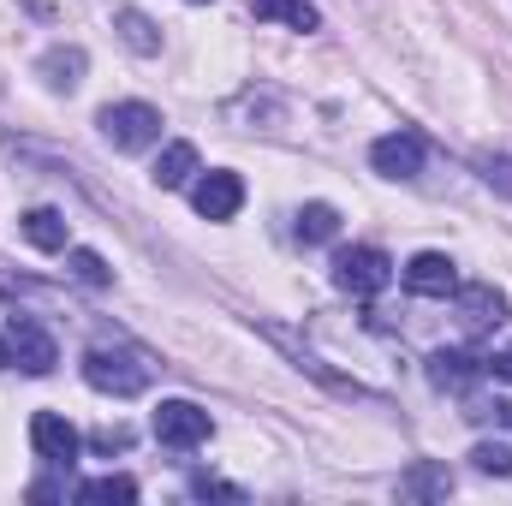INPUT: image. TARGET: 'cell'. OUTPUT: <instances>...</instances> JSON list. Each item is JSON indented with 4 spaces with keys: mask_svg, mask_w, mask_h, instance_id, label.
<instances>
[{
    "mask_svg": "<svg viewBox=\"0 0 512 506\" xmlns=\"http://www.w3.org/2000/svg\"><path fill=\"white\" fill-rule=\"evenodd\" d=\"M405 286H411L417 298H453V292H459V268H453V256L423 251V256L405 262Z\"/></svg>",
    "mask_w": 512,
    "mask_h": 506,
    "instance_id": "7",
    "label": "cell"
},
{
    "mask_svg": "<svg viewBox=\"0 0 512 506\" xmlns=\"http://www.w3.org/2000/svg\"><path fill=\"white\" fill-rule=\"evenodd\" d=\"M292 233H298L304 245H328V239L340 233V209H334V203H304V209H298V227H292Z\"/></svg>",
    "mask_w": 512,
    "mask_h": 506,
    "instance_id": "15",
    "label": "cell"
},
{
    "mask_svg": "<svg viewBox=\"0 0 512 506\" xmlns=\"http://www.w3.org/2000/svg\"><path fill=\"white\" fill-rule=\"evenodd\" d=\"M399 495H405V501H447V495H453V471H447V465H411V471L399 477Z\"/></svg>",
    "mask_w": 512,
    "mask_h": 506,
    "instance_id": "13",
    "label": "cell"
},
{
    "mask_svg": "<svg viewBox=\"0 0 512 506\" xmlns=\"http://www.w3.org/2000/svg\"><path fill=\"white\" fill-rule=\"evenodd\" d=\"M114 24H120V36H126V48H137V54H155V48H161V36H155V24H149V18H143V12H120V18H114Z\"/></svg>",
    "mask_w": 512,
    "mask_h": 506,
    "instance_id": "19",
    "label": "cell"
},
{
    "mask_svg": "<svg viewBox=\"0 0 512 506\" xmlns=\"http://www.w3.org/2000/svg\"><path fill=\"white\" fill-rule=\"evenodd\" d=\"M84 381L96 393H114V399H131L149 387V364L143 352H126V346H90L84 352Z\"/></svg>",
    "mask_w": 512,
    "mask_h": 506,
    "instance_id": "1",
    "label": "cell"
},
{
    "mask_svg": "<svg viewBox=\"0 0 512 506\" xmlns=\"http://www.w3.org/2000/svg\"><path fill=\"white\" fill-rule=\"evenodd\" d=\"M42 72H48L54 90H72V84L84 78V48H54V54H42Z\"/></svg>",
    "mask_w": 512,
    "mask_h": 506,
    "instance_id": "17",
    "label": "cell"
},
{
    "mask_svg": "<svg viewBox=\"0 0 512 506\" xmlns=\"http://www.w3.org/2000/svg\"><path fill=\"white\" fill-rule=\"evenodd\" d=\"M191 495H203V501H209V495H221V501H245L239 489H227V483H215V477H197V483H191Z\"/></svg>",
    "mask_w": 512,
    "mask_h": 506,
    "instance_id": "23",
    "label": "cell"
},
{
    "mask_svg": "<svg viewBox=\"0 0 512 506\" xmlns=\"http://www.w3.org/2000/svg\"><path fill=\"white\" fill-rule=\"evenodd\" d=\"M6 352H12V364L24 376H48L60 364V352H54V340H48V328L36 316H12L6 322Z\"/></svg>",
    "mask_w": 512,
    "mask_h": 506,
    "instance_id": "4",
    "label": "cell"
},
{
    "mask_svg": "<svg viewBox=\"0 0 512 506\" xmlns=\"http://www.w3.org/2000/svg\"><path fill=\"white\" fill-rule=\"evenodd\" d=\"M78 501L84 506H108V501H137V483H131V477H96V483H84V489H78Z\"/></svg>",
    "mask_w": 512,
    "mask_h": 506,
    "instance_id": "18",
    "label": "cell"
},
{
    "mask_svg": "<svg viewBox=\"0 0 512 506\" xmlns=\"http://www.w3.org/2000/svg\"><path fill=\"white\" fill-rule=\"evenodd\" d=\"M471 459H477V471H489V477H512V447L507 441H483V447H471Z\"/></svg>",
    "mask_w": 512,
    "mask_h": 506,
    "instance_id": "21",
    "label": "cell"
},
{
    "mask_svg": "<svg viewBox=\"0 0 512 506\" xmlns=\"http://www.w3.org/2000/svg\"><path fill=\"white\" fill-rule=\"evenodd\" d=\"M155 441L161 447H203L209 441V411L191 399H161L155 411Z\"/></svg>",
    "mask_w": 512,
    "mask_h": 506,
    "instance_id": "5",
    "label": "cell"
},
{
    "mask_svg": "<svg viewBox=\"0 0 512 506\" xmlns=\"http://www.w3.org/2000/svg\"><path fill=\"white\" fill-rule=\"evenodd\" d=\"M131 435L126 429H102V435H96V447H102V453H114V447H126Z\"/></svg>",
    "mask_w": 512,
    "mask_h": 506,
    "instance_id": "24",
    "label": "cell"
},
{
    "mask_svg": "<svg viewBox=\"0 0 512 506\" xmlns=\"http://www.w3.org/2000/svg\"><path fill=\"white\" fill-rule=\"evenodd\" d=\"M489 370H495L501 381H512V346H507V352H495V358H489Z\"/></svg>",
    "mask_w": 512,
    "mask_h": 506,
    "instance_id": "25",
    "label": "cell"
},
{
    "mask_svg": "<svg viewBox=\"0 0 512 506\" xmlns=\"http://www.w3.org/2000/svg\"><path fill=\"white\" fill-rule=\"evenodd\" d=\"M483 376H489V358H477V352H465V346L429 358V381H435L441 393H465V387H477Z\"/></svg>",
    "mask_w": 512,
    "mask_h": 506,
    "instance_id": "9",
    "label": "cell"
},
{
    "mask_svg": "<svg viewBox=\"0 0 512 506\" xmlns=\"http://www.w3.org/2000/svg\"><path fill=\"white\" fill-rule=\"evenodd\" d=\"M191 203H197V215L203 221H233L239 215V203H245V179L239 173H203L197 179V191H191Z\"/></svg>",
    "mask_w": 512,
    "mask_h": 506,
    "instance_id": "6",
    "label": "cell"
},
{
    "mask_svg": "<svg viewBox=\"0 0 512 506\" xmlns=\"http://www.w3.org/2000/svg\"><path fill=\"white\" fill-rule=\"evenodd\" d=\"M66 268H72V280H84V286H108V280H114L108 262H102L96 251H72L66 256Z\"/></svg>",
    "mask_w": 512,
    "mask_h": 506,
    "instance_id": "20",
    "label": "cell"
},
{
    "mask_svg": "<svg viewBox=\"0 0 512 506\" xmlns=\"http://www.w3.org/2000/svg\"><path fill=\"white\" fill-rule=\"evenodd\" d=\"M30 441H36V453H42L48 465H72V459H78V447H84V441H78V429H72L60 411H36V417H30Z\"/></svg>",
    "mask_w": 512,
    "mask_h": 506,
    "instance_id": "8",
    "label": "cell"
},
{
    "mask_svg": "<svg viewBox=\"0 0 512 506\" xmlns=\"http://www.w3.org/2000/svg\"><path fill=\"white\" fill-rule=\"evenodd\" d=\"M370 161H376V173H387V179H411L423 167V137L417 131H387V137H376Z\"/></svg>",
    "mask_w": 512,
    "mask_h": 506,
    "instance_id": "10",
    "label": "cell"
},
{
    "mask_svg": "<svg viewBox=\"0 0 512 506\" xmlns=\"http://www.w3.org/2000/svg\"><path fill=\"white\" fill-rule=\"evenodd\" d=\"M18 233H24L36 251H66V239H72V227H66L60 209H24V215H18Z\"/></svg>",
    "mask_w": 512,
    "mask_h": 506,
    "instance_id": "12",
    "label": "cell"
},
{
    "mask_svg": "<svg viewBox=\"0 0 512 506\" xmlns=\"http://www.w3.org/2000/svg\"><path fill=\"white\" fill-rule=\"evenodd\" d=\"M191 173H197V149H191V143H167V149H161V161L149 167V179H155L161 191L191 185Z\"/></svg>",
    "mask_w": 512,
    "mask_h": 506,
    "instance_id": "14",
    "label": "cell"
},
{
    "mask_svg": "<svg viewBox=\"0 0 512 506\" xmlns=\"http://www.w3.org/2000/svg\"><path fill=\"white\" fill-rule=\"evenodd\" d=\"M96 126H102V137H108L114 149H149V143L161 137V114H155L149 102H108Z\"/></svg>",
    "mask_w": 512,
    "mask_h": 506,
    "instance_id": "3",
    "label": "cell"
},
{
    "mask_svg": "<svg viewBox=\"0 0 512 506\" xmlns=\"http://www.w3.org/2000/svg\"><path fill=\"white\" fill-rule=\"evenodd\" d=\"M6 364H12V352H6V340H0V370H6Z\"/></svg>",
    "mask_w": 512,
    "mask_h": 506,
    "instance_id": "26",
    "label": "cell"
},
{
    "mask_svg": "<svg viewBox=\"0 0 512 506\" xmlns=\"http://www.w3.org/2000/svg\"><path fill=\"white\" fill-rule=\"evenodd\" d=\"M453 298H459V322H465L471 334H483V328H501V322H507V298H501L495 286H459Z\"/></svg>",
    "mask_w": 512,
    "mask_h": 506,
    "instance_id": "11",
    "label": "cell"
},
{
    "mask_svg": "<svg viewBox=\"0 0 512 506\" xmlns=\"http://www.w3.org/2000/svg\"><path fill=\"white\" fill-rule=\"evenodd\" d=\"M256 18H280V24H292V30H316L322 24V12L310 6V0H251Z\"/></svg>",
    "mask_w": 512,
    "mask_h": 506,
    "instance_id": "16",
    "label": "cell"
},
{
    "mask_svg": "<svg viewBox=\"0 0 512 506\" xmlns=\"http://www.w3.org/2000/svg\"><path fill=\"white\" fill-rule=\"evenodd\" d=\"M483 179L501 185V197H512V155H489V161H483Z\"/></svg>",
    "mask_w": 512,
    "mask_h": 506,
    "instance_id": "22",
    "label": "cell"
},
{
    "mask_svg": "<svg viewBox=\"0 0 512 506\" xmlns=\"http://www.w3.org/2000/svg\"><path fill=\"white\" fill-rule=\"evenodd\" d=\"M387 280H393V256L376 245H352L334 256V286L352 298H376V292H387Z\"/></svg>",
    "mask_w": 512,
    "mask_h": 506,
    "instance_id": "2",
    "label": "cell"
}]
</instances>
